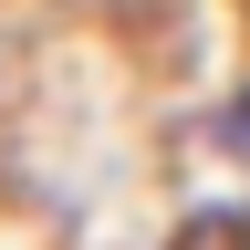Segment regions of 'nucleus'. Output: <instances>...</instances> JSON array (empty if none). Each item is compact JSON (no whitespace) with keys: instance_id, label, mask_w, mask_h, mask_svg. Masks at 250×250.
Instances as JSON below:
<instances>
[{"instance_id":"f257e3e1","label":"nucleus","mask_w":250,"mask_h":250,"mask_svg":"<svg viewBox=\"0 0 250 250\" xmlns=\"http://www.w3.org/2000/svg\"><path fill=\"white\" fill-rule=\"evenodd\" d=\"M208 156H219L229 177H250V73H240V83L208 104Z\"/></svg>"},{"instance_id":"f03ea898","label":"nucleus","mask_w":250,"mask_h":250,"mask_svg":"<svg viewBox=\"0 0 250 250\" xmlns=\"http://www.w3.org/2000/svg\"><path fill=\"white\" fill-rule=\"evenodd\" d=\"M167 250H250V208H219V219H188Z\"/></svg>"}]
</instances>
